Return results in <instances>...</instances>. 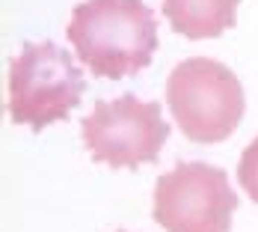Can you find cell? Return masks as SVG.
Masks as SVG:
<instances>
[{"instance_id":"1","label":"cell","mask_w":258,"mask_h":232,"mask_svg":"<svg viewBox=\"0 0 258 232\" xmlns=\"http://www.w3.org/2000/svg\"><path fill=\"white\" fill-rule=\"evenodd\" d=\"M69 42L95 77L137 75L157 51L155 12L143 0H86L69 21Z\"/></svg>"},{"instance_id":"2","label":"cell","mask_w":258,"mask_h":232,"mask_svg":"<svg viewBox=\"0 0 258 232\" xmlns=\"http://www.w3.org/2000/svg\"><path fill=\"white\" fill-rule=\"evenodd\" d=\"M166 104L190 143H220L240 125L243 86L229 66L211 57L181 60L166 77Z\"/></svg>"},{"instance_id":"3","label":"cell","mask_w":258,"mask_h":232,"mask_svg":"<svg viewBox=\"0 0 258 232\" xmlns=\"http://www.w3.org/2000/svg\"><path fill=\"white\" fill-rule=\"evenodd\" d=\"M83 75L72 54L56 42H30L9 60V116L18 125L42 131L69 119L83 99Z\"/></svg>"},{"instance_id":"4","label":"cell","mask_w":258,"mask_h":232,"mask_svg":"<svg viewBox=\"0 0 258 232\" xmlns=\"http://www.w3.org/2000/svg\"><path fill=\"white\" fill-rule=\"evenodd\" d=\"M234 211L226 170L205 161H181L155 184L152 217L166 232H229Z\"/></svg>"},{"instance_id":"5","label":"cell","mask_w":258,"mask_h":232,"mask_svg":"<svg viewBox=\"0 0 258 232\" xmlns=\"http://www.w3.org/2000/svg\"><path fill=\"white\" fill-rule=\"evenodd\" d=\"M80 137L95 164L140 167L152 164L160 155L169 137V125L160 116L157 102L119 96L92 107V113L80 125Z\"/></svg>"},{"instance_id":"6","label":"cell","mask_w":258,"mask_h":232,"mask_svg":"<svg viewBox=\"0 0 258 232\" xmlns=\"http://www.w3.org/2000/svg\"><path fill=\"white\" fill-rule=\"evenodd\" d=\"M240 0H163L169 27L184 39H217L234 27Z\"/></svg>"},{"instance_id":"7","label":"cell","mask_w":258,"mask_h":232,"mask_svg":"<svg viewBox=\"0 0 258 232\" xmlns=\"http://www.w3.org/2000/svg\"><path fill=\"white\" fill-rule=\"evenodd\" d=\"M237 181H240V188L249 194V200L258 203V137L243 149V155H240V164H237Z\"/></svg>"},{"instance_id":"8","label":"cell","mask_w":258,"mask_h":232,"mask_svg":"<svg viewBox=\"0 0 258 232\" xmlns=\"http://www.w3.org/2000/svg\"><path fill=\"white\" fill-rule=\"evenodd\" d=\"M119 232H125V229H119Z\"/></svg>"}]
</instances>
